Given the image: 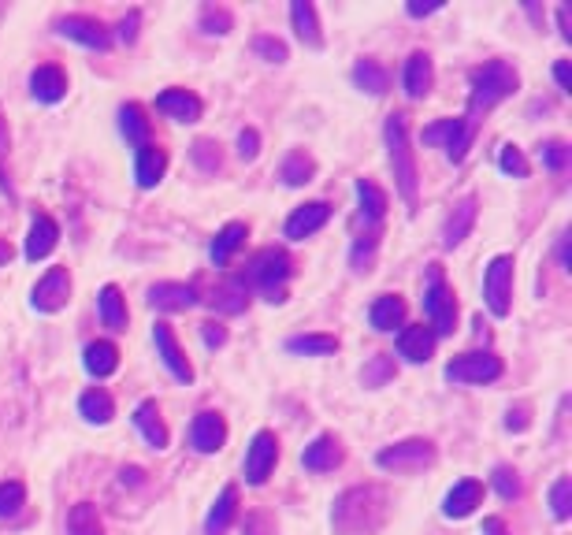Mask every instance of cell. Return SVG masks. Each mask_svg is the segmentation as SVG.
Wrapping results in <instances>:
<instances>
[{
  "mask_svg": "<svg viewBox=\"0 0 572 535\" xmlns=\"http://www.w3.org/2000/svg\"><path fill=\"white\" fill-rule=\"evenodd\" d=\"M390 517V495L379 483L346 487L331 506L335 535H376Z\"/></svg>",
  "mask_w": 572,
  "mask_h": 535,
  "instance_id": "obj_1",
  "label": "cell"
},
{
  "mask_svg": "<svg viewBox=\"0 0 572 535\" xmlns=\"http://www.w3.org/2000/svg\"><path fill=\"white\" fill-rule=\"evenodd\" d=\"M383 142H387V160L394 171V186L402 194L409 216L420 209V168H416V153L409 142V116L405 112H390L383 123Z\"/></svg>",
  "mask_w": 572,
  "mask_h": 535,
  "instance_id": "obj_2",
  "label": "cell"
},
{
  "mask_svg": "<svg viewBox=\"0 0 572 535\" xmlns=\"http://www.w3.org/2000/svg\"><path fill=\"white\" fill-rule=\"evenodd\" d=\"M520 90V75L509 60H487V64L472 67L468 75V116L480 119L483 112L498 108Z\"/></svg>",
  "mask_w": 572,
  "mask_h": 535,
  "instance_id": "obj_3",
  "label": "cell"
},
{
  "mask_svg": "<svg viewBox=\"0 0 572 535\" xmlns=\"http://www.w3.org/2000/svg\"><path fill=\"white\" fill-rule=\"evenodd\" d=\"M290 275H294V261H290V253H286V249H279V246H268V249H257V253L249 257L246 272L238 275V279L246 283V290H257L268 305H283Z\"/></svg>",
  "mask_w": 572,
  "mask_h": 535,
  "instance_id": "obj_4",
  "label": "cell"
},
{
  "mask_svg": "<svg viewBox=\"0 0 572 535\" xmlns=\"http://www.w3.org/2000/svg\"><path fill=\"white\" fill-rule=\"evenodd\" d=\"M424 316H428L435 339H450L457 331V294L446 283V272H442L439 261H431L424 268Z\"/></svg>",
  "mask_w": 572,
  "mask_h": 535,
  "instance_id": "obj_5",
  "label": "cell"
},
{
  "mask_svg": "<svg viewBox=\"0 0 572 535\" xmlns=\"http://www.w3.org/2000/svg\"><path fill=\"white\" fill-rule=\"evenodd\" d=\"M476 134H480V119L476 116H446V119L428 123V127L420 131V142L431 145V149H442L450 164H465Z\"/></svg>",
  "mask_w": 572,
  "mask_h": 535,
  "instance_id": "obj_6",
  "label": "cell"
},
{
  "mask_svg": "<svg viewBox=\"0 0 572 535\" xmlns=\"http://www.w3.org/2000/svg\"><path fill=\"white\" fill-rule=\"evenodd\" d=\"M442 376H446V383H454V387H483V383H494V379L506 376V365H502L498 353L472 350V353H457Z\"/></svg>",
  "mask_w": 572,
  "mask_h": 535,
  "instance_id": "obj_7",
  "label": "cell"
},
{
  "mask_svg": "<svg viewBox=\"0 0 572 535\" xmlns=\"http://www.w3.org/2000/svg\"><path fill=\"white\" fill-rule=\"evenodd\" d=\"M435 443L431 439H402V443L394 446H383L376 454V465L387 472H402V476H413V472H424L435 465Z\"/></svg>",
  "mask_w": 572,
  "mask_h": 535,
  "instance_id": "obj_8",
  "label": "cell"
},
{
  "mask_svg": "<svg viewBox=\"0 0 572 535\" xmlns=\"http://www.w3.org/2000/svg\"><path fill=\"white\" fill-rule=\"evenodd\" d=\"M513 257L509 253H498L491 257V264L483 268V305L491 309V316L506 320L513 313Z\"/></svg>",
  "mask_w": 572,
  "mask_h": 535,
  "instance_id": "obj_9",
  "label": "cell"
},
{
  "mask_svg": "<svg viewBox=\"0 0 572 535\" xmlns=\"http://www.w3.org/2000/svg\"><path fill=\"white\" fill-rule=\"evenodd\" d=\"M56 34L82 45V49H93V53H108L112 49V30L104 27L101 19H93V15H60L56 19Z\"/></svg>",
  "mask_w": 572,
  "mask_h": 535,
  "instance_id": "obj_10",
  "label": "cell"
},
{
  "mask_svg": "<svg viewBox=\"0 0 572 535\" xmlns=\"http://www.w3.org/2000/svg\"><path fill=\"white\" fill-rule=\"evenodd\" d=\"M67 301H71V272H67L64 264H56V268H49V272L34 283L30 305H34L38 313L52 316V313H60V309H67Z\"/></svg>",
  "mask_w": 572,
  "mask_h": 535,
  "instance_id": "obj_11",
  "label": "cell"
},
{
  "mask_svg": "<svg viewBox=\"0 0 572 535\" xmlns=\"http://www.w3.org/2000/svg\"><path fill=\"white\" fill-rule=\"evenodd\" d=\"M275 465H279V439H275V431H257L253 435V443H249L246 450V483L249 487H264L268 483V476L275 472Z\"/></svg>",
  "mask_w": 572,
  "mask_h": 535,
  "instance_id": "obj_12",
  "label": "cell"
},
{
  "mask_svg": "<svg viewBox=\"0 0 572 535\" xmlns=\"http://www.w3.org/2000/svg\"><path fill=\"white\" fill-rule=\"evenodd\" d=\"M153 346H156V357H160V365L171 372V379L190 387V383H194V365L186 361V353H182V346H179V339H175L171 324L156 320V324H153Z\"/></svg>",
  "mask_w": 572,
  "mask_h": 535,
  "instance_id": "obj_13",
  "label": "cell"
},
{
  "mask_svg": "<svg viewBox=\"0 0 572 535\" xmlns=\"http://www.w3.org/2000/svg\"><path fill=\"white\" fill-rule=\"evenodd\" d=\"M327 220H331V205H327V201H305V205H298V209L286 216L283 238L305 242V238H312L316 231H324Z\"/></svg>",
  "mask_w": 572,
  "mask_h": 535,
  "instance_id": "obj_14",
  "label": "cell"
},
{
  "mask_svg": "<svg viewBox=\"0 0 572 535\" xmlns=\"http://www.w3.org/2000/svg\"><path fill=\"white\" fill-rule=\"evenodd\" d=\"M190 446L197 454H220L227 446V420L216 409H201L190 424Z\"/></svg>",
  "mask_w": 572,
  "mask_h": 535,
  "instance_id": "obj_15",
  "label": "cell"
},
{
  "mask_svg": "<svg viewBox=\"0 0 572 535\" xmlns=\"http://www.w3.org/2000/svg\"><path fill=\"white\" fill-rule=\"evenodd\" d=\"M476 216H480V201H476V194L457 197L454 209H450V216H446V223H442V249H457V246H461V242L472 235V227H476Z\"/></svg>",
  "mask_w": 572,
  "mask_h": 535,
  "instance_id": "obj_16",
  "label": "cell"
},
{
  "mask_svg": "<svg viewBox=\"0 0 572 535\" xmlns=\"http://www.w3.org/2000/svg\"><path fill=\"white\" fill-rule=\"evenodd\" d=\"M156 112L175 119V123H197V119L205 116V101L197 93L182 90V86H171V90H164L156 97Z\"/></svg>",
  "mask_w": 572,
  "mask_h": 535,
  "instance_id": "obj_17",
  "label": "cell"
},
{
  "mask_svg": "<svg viewBox=\"0 0 572 535\" xmlns=\"http://www.w3.org/2000/svg\"><path fill=\"white\" fill-rule=\"evenodd\" d=\"M342 457H346V450L338 443V435L324 431V435H316V439L301 450V465L309 472H316V476H324V472H335L338 465H342Z\"/></svg>",
  "mask_w": 572,
  "mask_h": 535,
  "instance_id": "obj_18",
  "label": "cell"
},
{
  "mask_svg": "<svg viewBox=\"0 0 572 535\" xmlns=\"http://www.w3.org/2000/svg\"><path fill=\"white\" fill-rule=\"evenodd\" d=\"M56 246H60V223L52 220V216H45V212H38V216L30 220V231H26L23 257L30 264H38V261H45Z\"/></svg>",
  "mask_w": 572,
  "mask_h": 535,
  "instance_id": "obj_19",
  "label": "cell"
},
{
  "mask_svg": "<svg viewBox=\"0 0 572 535\" xmlns=\"http://www.w3.org/2000/svg\"><path fill=\"white\" fill-rule=\"evenodd\" d=\"M483 506V483L480 480H457L446 498H442V517H450V521H465L472 517L476 509Z\"/></svg>",
  "mask_w": 572,
  "mask_h": 535,
  "instance_id": "obj_20",
  "label": "cell"
},
{
  "mask_svg": "<svg viewBox=\"0 0 572 535\" xmlns=\"http://www.w3.org/2000/svg\"><path fill=\"white\" fill-rule=\"evenodd\" d=\"M431 86H435V64H431V56L424 53V49H416V53H409V60H405L402 90L409 101H424L431 93Z\"/></svg>",
  "mask_w": 572,
  "mask_h": 535,
  "instance_id": "obj_21",
  "label": "cell"
},
{
  "mask_svg": "<svg viewBox=\"0 0 572 535\" xmlns=\"http://www.w3.org/2000/svg\"><path fill=\"white\" fill-rule=\"evenodd\" d=\"M435 346H439V339L424 324H409L398 331V357L409 361V365H428L435 357Z\"/></svg>",
  "mask_w": 572,
  "mask_h": 535,
  "instance_id": "obj_22",
  "label": "cell"
},
{
  "mask_svg": "<svg viewBox=\"0 0 572 535\" xmlns=\"http://www.w3.org/2000/svg\"><path fill=\"white\" fill-rule=\"evenodd\" d=\"M205 305L212 309L216 316H242L249 309V290L246 283L238 279V275H231V279H223V283H216L212 287V294L205 298Z\"/></svg>",
  "mask_w": 572,
  "mask_h": 535,
  "instance_id": "obj_23",
  "label": "cell"
},
{
  "mask_svg": "<svg viewBox=\"0 0 572 535\" xmlns=\"http://www.w3.org/2000/svg\"><path fill=\"white\" fill-rule=\"evenodd\" d=\"M164 171H168V153H164L156 142L134 149V183H138V190H153V186H160Z\"/></svg>",
  "mask_w": 572,
  "mask_h": 535,
  "instance_id": "obj_24",
  "label": "cell"
},
{
  "mask_svg": "<svg viewBox=\"0 0 572 535\" xmlns=\"http://www.w3.org/2000/svg\"><path fill=\"white\" fill-rule=\"evenodd\" d=\"M405 298L402 294H379L372 305H368V324L379 335H390V331H402L405 327Z\"/></svg>",
  "mask_w": 572,
  "mask_h": 535,
  "instance_id": "obj_25",
  "label": "cell"
},
{
  "mask_svg": "<svg viewBox=\"0 0 572 535\" xmlns=\"http://www.w3.org/2000/svg\"><path fill=\"white\" fill-rule=\"evenodd\" d=\"M149 305L156 313H186L197 305V290L190 283H153L149 287Z\"/></svg>",
  "mask_w": 572,
  "mask_h": 535,
  "instance_id": "obj_26",
  "label": "cell"
},
{
  "mask_svg": "<svg viewBox=\"0 0 572 535\" xmlns=\"http://www.w3.org/2000/svg\"><path fill=\"white\" fill-rule=\"evenodd\" d=\"M130 420H134L138 435H142L153 450H168L171 431H168V424H164V417H160V405H156L153 398H145V402L134 409V417H130Z\"/></svg>",
  "mask_w": 572,
  "mask_h": 535,
  "instance_id": "obj_27",
  "label": "cell"
},
{
  "mask_svg": "<svg viewBox=\"0 0 572 535\" xmlns=\"http://www.w3.org/2000/svg\"><path fill=\"white\" fill-rule=\"evenodd\" d=\"M30 93H34V101H41V105H56V101H64L67 97L64 67H56V64L34 67V71H30Z\"/></svg>",
  "mask_w": 572,
  "mask_h": 535,
  "instance_id": "obj_28",
  "label": "cell"
},
{
  "mask_svg": "<svg viewBox=\"0 0 572 535\" xmlns=\"http://www.w3.org/2000/svg\"><path fill=\"white\" fill-rule=\"evenodd\" d=\"M290 23H294V34L305 49L320 53L324 49V30H320V15H316V4L309 0H294L290 4Z\"/></svg>",
  "mask_w": 572,
  "mask_h": 535,
  "instance_id": "obj_29",
  "label": "cell"
},
{
  "mask_svg": "<svg viewBox=\"0 0 572 535\" xmlns=\"http://www.w3.org/2000/svg\"><path fill=\"white\" fill-rule=\"evenodd\" d=\"M246 238H249V227L246 223H223L220 231H216V238H212V246H208V261L216 264V268H227V264L234 261V253L246 246Z\"/></svg>",
  "mask_w": 572,
  "mask_h": 535,
  "instance_id": "obj_30",
  "label": "cell"
},
{
  "mask_svg": "<svg viewBox=\"0 0 572 535\" xmlns=\"http://www.w3.org/2000/svg\"><path fill=\"white\" fill-rule=\"evenodd\" d=\"M119 134L127 138L130 149H142L149 145L153 138V123H149V112H145L138 101H127V105H119Z\"/></svg>",
  "mask_w": 572,
  "mask_h": 535,
  "instance_id": "obj_31",
  "label": "cell"
},
{
  "mask_svg": "<svg viewBox=\"0 0 572 535\" xmlns=\"http://www.w3.org/2000/svg\"><path fill=\"white\" fill-rule=\"evenodd\" d=\"M97 313H101V324L108 327V331H127V298H123V290L116 287V283H108V287H101V294H97Z\"/></svg>",
  "mask_w": 572,
  "mask_h": 535,
  "instance_id": "obj_32",
  "label": "cell"
},
{
  "mask_svg": "<svg viewBox=\"0 0 572 535\" xmlns=\"http://www.w3.org/2000/svg\"><path fill=\"white\" fill-rule=\"evenodd\" d=\"M82 365H86V372H90L93 379H108L119 372V346L108 339H97L86 346V353H82Z\"/></svg>",
  "mask_w": 572,
  "mask_h": 535,
  "instance_id": "obj_33",
  "label": "cell"
},
{
  "mask_svg": "<svg viewBox=\"0 0 572 535\" xmlns=\"http://www.w3.org/2000/svg\"><path fill=\"white\" fill-rule=\"evenodd\" d=\"M78 417L86 420V424L104 428V424L116 420V398L104 391V387H93V391H86L78 398Z\"/></svg>",
  "mask_w": 572,
  "mask_h": 535,
  "instance_id": "obj_34",
  "label": "cell"
},
{
  "mask_svg": "<svg viewBox=\"0 0 572 535\" xmlns=\"http://www.w3.org/2000/svg\"><path fill=\"white\" fill-rule=\"evenodd\" d=\"M234 517H238V487L227 483V487L220 491V498L212 502V509H208L205 535H227V528L234 524Z\"/></svg>",
  "mask_w": 572,
  "mask_h": 535,
  "instance_id": "obj_35",
  "label": "cell"
},
{
  "mask_svg": "<svg viewBox=\"0 0 572 535\" xmlns=\"http://www.w3.org/2000/svg\"><path fill=\"white\" fill-rule=\"evenodd\" d=\"M353 86L361 93H368V97H383L390 90V71L379 60L364 56V60L353 64Z\"/></svg>",
  "mask_w": 572,
  "mask_h": 535,
  "instance_id": "obj_36",
  "label": "cell"
},
{
  "mask_svg": "<svg viewBox=\"0 0 572 535\" xmlns=\"http://www.w3.org/2000/svg\"><path fill=\"white\" fill-rule=\"evenodd\" d=\"M279 179H283V186H309L312 179H316V160H312V153H305V149H290L283 157V164H279Z\"/></svg>",
  "mask_w": 572,
  "mask_h": 535,
  "instance_id": "obj_37",
  "label": "cell"
},
{
  "mask_svg": "<svg viewBox=\"0 0 572 535\" xmlns=\"http://www.w3.org/2000/svg\"><path fill=\"white\" fill-rule=\"evenodd\" d=\"M353 194H357V205H361V220L368 223V227H379V220L387 216V205H390L387 194H383L372 179H357Z\"/></svg>",
  "mask_w": 572,
  "mask_h": 535,
  "instance_id": "obj_38",
  "label": "cell"
},
{
  "mask_svg": "<svg viewBox=\"0 0 572 535\" xmlns=\"http://www.w3.org/2000/svg\"><path fill=\"white\" fill-rule=\"evenodd\" d=\"M376 257H379V227H364L361 235L353 238L350 268L357 275H368L372 268H376Z\"/></svg>",
  "mask_w": 572,
  "mask_h": 535,
  "instance_id": "obj_39",
  "label": "cell"
},
{
  "mask_svg": "<svg viewBox=\"0 0 572 535\" xmlns=\"http://www.w3.org/2000/svg\"><path fill=\"white\" fill-rule=\"evenodd\" d=\"M67 535H104L101 513L93 502H75L67 509Z\"/></svg>",
  "mask_w": 572,
  "mask_h": 535,
  "instance_id": "obj_40",
  "label": "cell"
},
{
  "mask_svg": "<svg viewBox=\"0 0 572 535\" xmlns=\"http://www.w3.org/2000/svg\"><path fill=\"white\" fill-rule=\"evenodd\" d=\"M286 353H298V357H331L338 353L335 335H290L286 339Z\"/></svg>",
  "mask_w": 572,
  "mask_h": 535,
  "instance_id": "obj_41",
  "label": "cell"
},
{
  "mask_svg": "<svg viewBox=\"0 0 572 535\" xmlns=\"http://www.w3.org/2000/svg\"><path fill=\"white\" fill-rule=\"evenodd\" d=\"M197 27L205 30L208 38H227V34L234 30L231 8H223V4H205L201 15H197Z\"/></svg>",
  "mask_w": 572,
  "mask_h": 535,
  "instance_id": "obj_42",
  "label": "cell"
},
{
  "mask_svg": "<svg viewBox=\"0 0 572 535\" xmlns=\"http://www.w3.org/2000/svg\"><path fill=\"white\" fill-rule=\"evenodd\" d=\"M398 376V368H394V357L390 353H376L368 365L361 368V383L368 391H379V387H387L390 379Z\"/></svg>",
  "mask_w": 572,
  "mask_h": 535,
  "instance_id": "obj_43",
  "label": "cell"
},
{
  "mask_svg": "<svg viewBox=\"0 0 572 535\" xmlns=\"http://www.w3.org/2000/svg\"><path fill=\"white\" fill-rule=\"evenodd\" d=\"M491 487L494 495L502 498V502H517L524 495V480H520V472L513 465H494L491 469Z\"/></svg>",
  "mask_w": 572,
  "mask_h": 535,
  "instance_id": "obj_44",
  "label": "cell"
},
{
  "mask_svg": "<svg viewBox=\"0 0 572 535\" xmlns=\"http://www.w3.org/2000/svg\"><path fill=\"white\" fill-rule=\"evenodd\" d=\"M190 160H194V168L201 175H216L223 168V153H220V142H212V138H197L190 145Z\"/></svg>",
  "mask_w": 572,
  "mask_h": 535,
  "instance_id": "obj_45",
  "label": "cell"
},
{
  "mask_svg": "<svg viewBox=\"0 0 572 535\" xmlns=\"http://www.w3.org/2000/svg\"><path fill=\"white\" fill-rule=\"evenodd\" d=\"M539 164H543L546 171H554V175H565L569 171V164H572V149L561 138H550V142H543L539 145Z\"/></svg>",
  "mask_w": 572,
  "mask_h": 535,
  "instance_id": "obj_46",
  "label": "cell"
},
{
  "mask_svg": "<svg viewBox=\"0 0 572 535\" xmlns=\"http://www.w3.org/2000/svg\"><path fill=\"white\" fill-rule=\"evenodd\" d=\"M26 506V483L4 480L0 483V521H15Z\"/></svg>",
  "mask_w": 572,
  "mask_h": 535,
  "instance_id": "obj_47",
  "label": "cell"
},
{
  "mask_svg": "<svg viewBox=\"0 0 572 535\" xmlns=\"http://www.w3.org/2000/svg\"><path fill=\"white\" fill-rule=\"evenodd\" d=\"M550 517L554 521H569L572 517V480L569 476H558L550 483Z\"/></svg>",
  "mask_w": 572,
  "mask_h": 535,
  "instance_id": "obj_48",
  "label": "cell"
},
{
  "mask_svg": "<svg viewBox=\"0 0 572 535\" xmlns=\"http://www.w3.org/2000/svg\"><path fill=\"white\" fill-rule=\"evenodd\" d=\"M498 168H502V175H513V179H528L532 175V164H528V157L520 153L517 145H502L498 149Z\"/></svg>",
  "mask_w": 572,
  "mask_h": 535,
  "instance_id": "obj_49",
  "label": "cell"
},
{
  "mask_svg": "<svg viewBox=\"0 0 572 535\" xmlns=\"http://www.w3.org/2000/svg\"><path fill=\"white\" fill-rule=\"evenodd\" d=\"M253 53H257L264 64H286V60H290V49H286L279 38H272V34H257V38H253Z\"/></svg>",
  "mask_w": 572,
  "mask_h": 535,
  "instance_id": "obj_50",
  "label": "cell"
},
{
  "mask_svg": "<svg viewBox=\"0 0 572 535\" xmlns=\"http://www.w3.org/2000/svg\"><path fill=\"white\" fill-rule=\"evenodd\" d=\"M242 535H279V528H275L272 513L253 509V513H246V521H242Z\"/></svg>",
  "mask_w": 572,
  "mask_h": 535,
  "instance_id": "obj_51",
  "label": "cell"
},
{
  "mask_svg": "<svg viewBox=\"0 0 572 535\" xmlns=\"http://www.w3.org/2000/svg\"><path fill=\"white\" fill-rule=\"evenodd\" d=\"M528 428H532V402L509 405V413H506V431L520 435V431H528Z\"/></svg>",
  "mask_w": 572,
  "mask_h": 535,
  "instance_id": "obj_52",
  "label": "cell"
},
{
  "mask_svg": "<svg viewBox=\"0 0 572 535\" xmlns=\"http://www.w3.org/2000/svg\"><path fill=\"white\" fill-rule=\"evenodd\" d=\"M138 30H142V12H138V8H130V12L119 19L116 38L123 41V45H134V41H138Z\"/></svg>",
  "mask_w": 572,
  "mask_h": 535,
  "instance_id": "obj_53",
  "label": "cell"
},
{
  "mask_svg": "<svg viewBox=\"0 0 572 535\" xmlns=\"http://www.w3.org/2000/svg\"><path fill=\"white\" fill-rule=\"evenodd\" d=\"M238 157L246 160V164L260 157V134L253 131V127H242V131H238Z\"/></svg>",
  "mask_w": 572,
  "mask_h": 535,
  "instance_id": "obj_54",
  "label": "cell"
},
{
  "mask_svg": "<svg viewBox=\"0 0 572 535\" xmlns=\"http://www.w3.org/2000/svg\"><path fill=\"white\" fill-rule=\"evenodd\" d=\"M201 342H205L208 350H220V346H227V327L216 324V320H205V324H201Z\"/></svg>",
  "mask_w": 572,
  "mask_h": 535,
  "instance_id": "obj_55",
  "label": "cell"
},
{
  "mask_svg": "<svg viewBox=\"0 0 572 535\" xmlns=\"http://www.w3.org/2000/svg\"><path fill=\"white\" fill-rule=\"evenodd\" d=\"M554 82H558L561 93H572V71H569V60H558L554 64Z\"/></svg>",
  "mask_w": 572,
  "mask_h": 535,
  "instance_id": "obj_56",
  "label": "cell"
},
{
  "mask_svg": "<svg viewBox=\"0 0 572 535\" xmlns=\"http://www.w3.org/2000/svg\"><path fill=\"white\" fill-rule=\"evenodd\" d=\"M119 483H123V487H142V483H145V472H142V469H134V465H130V469H119Z\"/></svg>",
  "mask_w": 572,
  "mask_h": 535,
  "instance_id": "obj_57",
  "label": "cell"
},
{
  "mask_svg": "<svg viewBox=\"0 0 572 535\" xmlns=\"http://www.w3.org/2000/svg\"><path fill=\"white\" fill-rule=\"evenodd\" d=\"M558 261L565 272H572V261H569V231H561L558 235Z\"/></svg>",
  "mask_w": 572,
  "mask_h": 535,
  "instance_id": "obj_58",
  "label": "cell"
},
{
  "mask_svg": "<svg viewBox=\"0 0 572 535\" xmlns=\"http://www.w3.org/2000/svg\"><path fill=\"white\" fill-rule=\"evenodd\" d=\"M405 12L413 15V19H428V15H435V12H442V4H409Z\"/></svg>",
  "mask_w": 572,
  "mask_h": 535,
  "instance_id": "obj_59",
  "label": "cell"
},
{
  "mask_svg": "<svg viewBox=\"0 0 572 535\" xmlns=\"http://www.w3.org/2000/svg\"><path fill=\"white\" fill-rule=\"evenodd\" d=\"M480 535H509V528H506V521H502V517H487Z\"/></svg>",
  "mask_w": 572,
  "mask_h": 535,
  "instance_id": "obj_60",
  "label": "cell"
},
{
  "mask_svg": "<svg viewBox=\"0 0 572 535\" xmlns=\"http://www.w3.org/2000/svg\"><path fill=\"white\" fill-rule=\"evenodd\" d=\"M558 30H561V41H572V27H569V8L561 4L558 8Z\"/></svg>",
  "mask_w": 572,
  "mask_h": 535,
  "instance_id": "obj_61",
  "label": "cell"
},
{
  "mask_svg": "<svg viewBox=\"0 0 572 535\" xmlns=\"http://www.w3.org/2000/svg\"><path fill=\"white\" fill-rule=\"evenodd\" d=\"M12 257H15L12 242H8V238H0V268H4V264H12Z\"/></svg>",
  "mask_w": 572,
  "mask_h": 535,
  "instance_id": "obj_62",
  "label": "cell"
},
{
  "mask_svg": "<svg viewBox=\"0 0 572 535\" xmlns=\"http://www.w3.org/2000/svg\"><path fill=\"white\" fill-rule=\"evenodd\" d=\"M8 149V127H4V119H0V153Z\"/></svg>",
  "mask_w": 572,
  "mask_h": 535,
  "instance_id": "obj_63",
  "label": "cell"
}]
</instances>
